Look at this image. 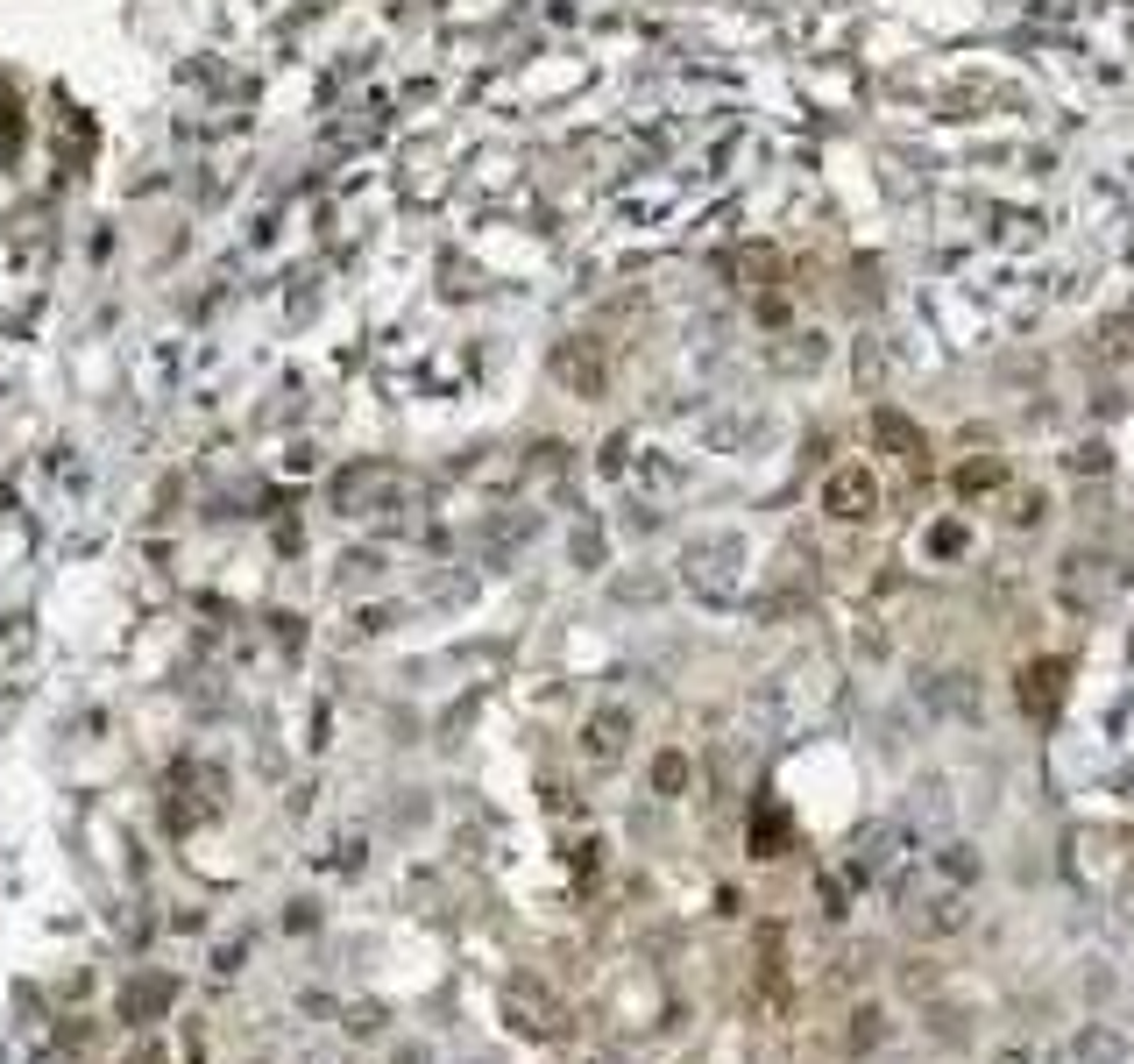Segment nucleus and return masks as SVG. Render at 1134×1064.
Segmentation results:
<instances>
[{"instance_id":"f257e3e1","label":"nucleus","mask_w":1134,"mask_h":1064,"mask_svg":"<svg viewBox=\"0 0 1134 1064\" xmlns=\"http://www.w3.org/2000/svg\"><path fill=\"white\" fill-rule=\"evenodd\" d=\"M823 504H830L837 518H865V511H872V475H865V468H837V475L823 483Z\"/></svg>"},{"instance_id":"f03ea898","label":"nucleus","mask_w":1134,"mask_h":1064,"mask_svg":"<svg viewBox=\"0 0 1134 1064\" xmlns=\"http://www.w3.org/2000/svg\"><path fill=\"white\" fill-rule=\"evenodd\" d=\"M554 369H561L574 391H596V384H603V369H596L588 355H574V348H567V355H554Z\"/></svg>"}]
</instances>
